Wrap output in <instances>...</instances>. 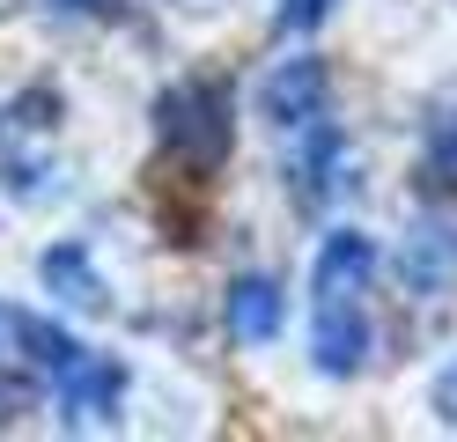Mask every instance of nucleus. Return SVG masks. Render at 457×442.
Segmentation results:
<instances>
[{
	"mask_svg": "<svg viewBox=\"0 0 457 442\" xmlns=\"http://www.w3.org/2000/svg\"><path fill=\"white\" fill-rule=\"evenodd\" d=\"M369 273H377V244L361 229H332L318 244V265H310V362L325 376H354L369 362Z\"/></svg>",
	"mask_w": 457,
	"mask_h": 442,
	"instance_id": "1",
	"label": "nucleus"
},
{
	"mask_svg": "<svg viewBox=\"0 0 457 442\" xmlns=\"http://www.w3.org/2000/svg\"><path fill=\"white\" fill-rule=\"evenodd\" d=\"M155 133L185 170H214L228 155V88L221 81H178L155 104Z\"/></svg>",
	"mask_w": 457,
	"mask_h": 442,
	"instance_id": "2",
	"label": "nucleus"
},
{
	"mask_svg": "<svg viewBox=\"0 0 457 442\" xmlns=\"http://www.w3.org/2000/svg\"><path fill=\"white\" fill-rule=\"evenodd\" d=\"M332 104V74H325V59H280V67L266 74L259 88V111H266V126L273 133H303V126H318Z\"/></svg>",
	"mask_w": 457,
	"mask_h": 442,
	"instance_id": "3",
	"label": "nucleus"
},
{
	"mask_svg": "<svg viewBox=\"0 0 457 442\" xmlns=\"http://www.w3.org/2000/svg\"><path fill=\"white\" fill-rule=\"evenodd\" d=\"M398 273H406L413 295H436L457 280V221H420L398 251Z\"/></svg>",
	"mask_w": 457,
	"mask_h": 442,
	"instance_id": "4",
	"label": "nucleus"
},
{
	"mask_svg": "<svg viewBox=\"0 0 457 442\" xmlns=\"http://www.w3.org/2000/svg\"><path fill=\"white\" fill-rule=\"evenodd\" d=\"M119 391H126V369L111 362V354H81V362L60 376V405H67V421H111Z\"/></svg>",
	"mask_w": 457,
	"mask_h": 442,
	"instance_id": "5",
	"label": "nucleus"
},
{
	"mask_svg": "<svg viewBox=\"0 0 457 442\" xmlns=\"http://www.w3.org/2000/svg\"><path fill=\"white\" fill-rule=\"evenodd\" d=\"M228 332H237L244 346H266L280 332V280L273 273H244L237 288H228Z\"/></svg>",
	"mask_w": 457,
	"mask_h": 442,
	"instance_id": "6",
	"label": "nucleus"
},
{
	"mask_svg": "<svg viewBox=\"0 0 457 442\" xmlns=\"http://www.w3.org/2000/svg\"><path fill=\"white\" fill-rule=\"evenodd\" d=\"M288 177H295V199L303 206H318V199L339 192V133L325 126V118H318V126H303V147H295Z\"/></svg>",
	"mask_w": 457,
	"mask_h": 442,
	"instance_id": "7",
	"label": "nucleus"
},
{
	"mask_svg": "<svg viewBox=\"0 0 457 442\" xmlns=\"http://www.w3.org/2000/svg\"><path fill=\"white\" fill-rule=\"evenodd\" d=\"M45 280L67 295V303H81V310H96L104 303V280L89 273V251L81 244H60V251H45Z\"/></svg>",
	"mask_w": 457,
	"mask_h": 442,
	"instance_id": "8",
	"label": "nucleus"
},
{
	"mask_svg": "<svg viewBox=\"0 0 457 442\" xmlns=\"http://www.w3.org/2000/svg\"><path fill=\"white\" fill-rule=\"evenodd\" d=\"M420 177H428V185H450V192H457V104H450V118L436 111V126H428Z\"/></svg>",
	"mask_w": 457,
	"mask_h": 442,
	"instance_id": "9",
	"label": "nucleus"
},
{
	"mask_svg": "<svg viewBox=\"0 0 457 442\" xmlns=\"http://www.w3.org/2000/svg\"><path fill=\"white\" fill-rule=\"evenodd\" d=\"M332 15V0H280V29H318Z\"/></svg>",
	"mask_w": 457,
	"mask_h": 442,
	"instance_id": "10",
	"label": "nucleus"
},
{
	"mask_svg": "<svg viewBox=\"0 0 457 442\" xmlns=\"http://www.w3.org/2000/svg\"><path fill=\"white\" fill-rule=\"evenodd\" d=\"M436 405H443V413H450V421H457V369H450V376L436 383Z\"/></svg>",
	"mask_w": 457,
	"mask_h": 442,
	"instance_id": "11",
	"label": "nucleus"
},
{
	"mask_svg": "<svg viewBox=\"0 0 457 442\" xmlns=\"http://www.w3.org/2000/svg\"><path fill=\"white\" fill-rule=\"evenodd\" d=\"M60 8H74V15H89V8H111V0H60Z\"/></svg>",
	"mask_w": 457,
	"mask_h": 442,
	"instance_id": "12",
	"label": "nucleus"
}]
</instances>
